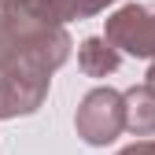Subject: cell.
<instances>
[{"label":"cell","mask_w":155,"mask_h":155,"mask_svg":"<svg viewBox=\"0 0 155 155\" xmlns=\"http://www.w3.org/2000/svg\"><path fill=\"white\" fill-rule=\"evenodd\" d=\"M118 155H155V140H137V144L122 148Z\"/></svg>","instance_id":"52a82bcc"},{"label":"cell","mask_w":155,"mask_h":155,"mask_svg":"<svg viewBox=\"0 0 155 155\" xmlns=\"http://www.w3.org/2000/svg\"><path fill=\"white\" fill-rule=\"evenodd\" d=\"M144 81H148V85L155 89V63H151V70H148V78H144Z\"/></svg>","instance_id":"ba28073f"},{"label":"cell","mask_w":155,"mask_h":155,"mask_svg":"<svg viewBox=\"0 0 155 155\" xmlns=\"http://www.w3.org/2000/svg\"><path fill=\"white\" fill-rule=\"evenodd\" d=\"M74 126H78V137H81L85 144H92V148L111 144L126 129V92L92 89L85 100L78 104Z\"/></svg>","instance_id":"7a4b0ae2"},{"label":"cell","mask_w":155,"mask_h":155,"mask_svg":"<svg viewBox=\"0 0 155 155\" xmlns=\"http://www.w3.org/2000/svg\"><path fill=\"white\" fill-rule=\"evenodd\" d=\"M55 11H59L63 22H70V18H89V15H100L107 4H114V0H52Z\"/></svg>","instance_id":"8992f818"},{"label":"cell","mask_w":155,"mask_h":155,"mask_svg":"<svg viewBox=\"0 0 155 155\" xmlns=\"http://www.w3.org/2000/svg\"><path fill=\"white\" fill-rule=\"evenodd\" d=\"M126 129L137 133V137H151L155 133V89L144 85H133L126 92Z\"/></svg>","instance_id":"5b68a950"},{"label":"cell","mask_w":155,"mask_h":155,"mask_svg":"<svg viewBox=\"0 0 155 155\" xmlns=\"http://www.w3.org/2000/svg\"><path fill=\"white\" fill-rule=\"evenodd\" d=\"M52 70L0 45V118L33 114L48 96Z\"/></svg>","instance_id":"6da1fadb"},{"label":"cell","mask_w":155,"mask_h":155,"mask_svg":"<svg viewBox=\"0 0 155 155\" xmlns=\"http://www.w3.org/2000/svg\"><path fill=\"white\" fill-rule=\"evenodd\" d=\"M104 37L137 59H155V4H126L107 15Z\"/></svg>","instance_id":"3957f363"},{"label":"cell","mask_w":155,"mask_h":155,"mask_svg":"<svg viewBox=\"0 0 155 155\" xmlns=\"http://www.w3.org/2000/svg\"><path fill=\"white\" fill-rule=\"evenodd\" d=\"M118 63H122V52L107 37H85L81 48H78V67L89 78H107V74L118 70Z\"/></svg>","instance_id":"277c9868"}]
</instances>
